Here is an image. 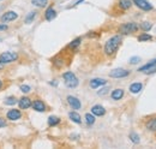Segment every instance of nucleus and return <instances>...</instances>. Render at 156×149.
I'll list each match as a JSON object with an SVG mask.
<instances>
[{"instance_id": "nucleus-1", "label": "nucleus", "mask_w": 156, "mask_h": 149, "mask_svg": "<svg viewBox=\"0 0 156 149\" xmlns=\"http://www.w3.org/2000/svg\"><path fill=\"white\" fill-rule=\"evenodd\" d=\"M121 42H122L121 35H114V36H112L111 38H108L107 42L105 43V48H103L105 54L108 56H114L118 52V49H119Z\"/></svg>"}, {"instance_id": "nucleus-2", "label": "nucleus", "mask_w": 156, "mask_h": 149, "mask_svg": "<svg viewBox=\"0 0 156 149\" xmlns=\"http://www.w3.org/2000/svg\"><path fill=\"white\" fill-rule=\"evenodd\" d=\"M138 29H139V25L137 23L127 22V23H124L119 27V33H120V35H130V34L136 33Z\"/></svg>"}, {"instance_id": "nucleus-3", "label": "nucleus", "mask_w": 156, "mask_h": 149, "mask_svg": "<svg viewBox=\"0 0 156 149\" xmlns=\"http://www.w3.org/2000/svg\"><path fill=\"white\" fill-rule=\"evenodd\" d=\"M62 78H64V82H65V85L67 88H76L79 84V81H78L77 76L71 72V71H67L65 74H62Z\"/></svg>"}, {"instance_id": "nucleus-4", "label": "nucleus", "mask_w": 156, "mask_h": 149, "mask_svg": "<svg viewBox=\"0 0 156 149\" xmlns=\"http://www.w3.org/2000/svg\"><path fill=\"white\" fill-rule=\"evenodd\" d=\"M18 60V53L17 52H4L0 54V63L4 65L12 64Z\"/></svg>"}, {"instance_id": "nucleus-5", "label": "nucleus", "mask_w": 156, "mask_h": 149, "mask_svg": "<svg viewBox=\"0 0 156 149\" xmlns=\"http://www.w3.org/2000/svg\"><path fill=\"white\" fill-rule=\"evenodd\" d=\"M129 74H130V71H129V70L119 67V69L112 70V71L109 72V77H112V78H125V77H127Z\"/></svg>"}, {"instance_id": "nucleus-6", "label": "nucleus", "mask_w": 156, "mask_h": 149, "mask_svg": "<svg viewBox=\"0 0 156 149\" xmlns=\"http://www.w3.org/2000/svg\"><path fill=\"white\" fill-rule=\"evenodd\" d=\"M132 2L138 9L143 10V11H151L153 10V5L148 0H132Z\"/></svg>"}, {"instance_id": "nucleus-7", "label": "nucleus", "mask_w": 156, "mask_h": 149, "mask_svg": "<svg viewBox=\"0 0 156 149\" xmlns=\"http://www.w3.org/2000/svg\"><path fill=\"white\" fill-rule=\"evenodd\" d=\"M17 18H18V13L17 12H15V11H7V12H5L0 17V20H1V23H9V22H12V20H15V19Z\"/></svg>"}, {"instance_id": "nucleus-8", "label": "nucleus", "mask_w": 156, "mask_h": 149, "mask_svg": "<svg viewBox=\"0 0 156 149\" xmlns=\"http://www.w3.org/2000/svg\"><path fill=\"white\" fill-rule=\"evenodd\" d=\"M66 100H67V104L71 106V108H72V110H79V108L82 107V104H80V101L78 100L76 96L69 95Z\"/></svg>"}, {"instance_id": "nucleus-9", "label": "nucleus", "mask_w": 156, "mask_h": 149, "mask_svg": "<svg viewBox=\"0 0 156 149\" xmlns=\"http://www.w3.org/2000/svg\"><path fill=\"white\" fill-rule=\"evenodd\" d=\"M31 104H33V101L28 96H23V97H20V100H18V105H20V110H28V108H30L31 107Z\"/></svg>"}, {"instance_id": "nucleus-10", "label": "nucleus", "mask_w": 156, "mask_h": 149, "mask_svg": "<svg viewBox=\"0 0 156 149\" xmlns=\"http://www.w3.org/2000/svg\"><path fill=\"white\" fill-rule=\"evenodd\" d=\"M6 118L9 119V120H12V122H15V120H18L22 118V113H20V110H16V108H13V110H10V111L7 112V114H6Z\"/></svg>"}, {"instance_id": "nucleus-11", "label": "nucleus", "mask_w": 156, "mask_h": 149, "mask_svg": "<svg viewBox=\"0 0 156 149\" xmlns=\"http://www.w3.org/2000/svg\"><path fill=\"white\" fill-rule=\"evenodd\" d=\"M31 107H33V110L36 112H44L47 110V106H46V104L42 101V100H35L33 104H31Z\"/></svg>"}, {"instance_id": "nucleus-12", "label": "nucleus", "mask_w": 156, "mask_h": 149, "mask_svg": "<svg viewBox=\"0 0 156 149\" xmlns=\"http://www.w3.org/2000/svg\"><path fill=\"white\" fill-rule=\"evenodd\" d=\"M106 84H107V81L103 79V78H93V79L90 81V83H89L90 88H93V89H96L98 87L106 85Z\"/></svg>"}, {"instance_id": "nucleus-13", "label": "nucleus", "mask_w": 156, "mask_h": 149, "mask_svg": "<svg viewBox=\"0 0 156 149\" xmlns=\"http://www.w3.org/2000/svg\"><path fill=\"white\" fill-rule=\"evenodd\" d=\"M91 113H93L95 117H102V115L106 114V110H105V107L101 106V105H95V106L91 107Z\"/></svg>"}, {"instance_id": "nucleus-14", "label": "nucleus", "mask_w": 156, "mask_h": 149, "mask_svg": "<svg viewBox=\"0 0 156 149\" xmlns=\"http://www.w3.org/2000/svg\"><path fill=\"white\" fill-rule=\"evenodd\" d=\"M55 17H57V11L53 9V6L47 7V10H46V12H44V18L51 22V20H53Z\"/></svg>"}, {"instance_id": "nucleus-15", "label": "nucleus", "mask_w": 156, "mask_h": 149, "mask_svg": "<svg viewBox=\"0 0 156 149\" xmlns=\"http://www.w3.org/2000/svg\"><path fill=\"white\" fill-rule=\"evenodd\" d=\"M118 6L120 10L126 11L129 9H131L132 6V0H118Z\"/></svg>"}, {"instance_id": "nucleus-16", "label": "nucleus", "mask_w": 156, "mask_h": 149, "mask_svg": "<svg viewBox=\"0 0 156 149\" xmlns=\"http://www.w3.org/2000/svg\"><path fill=\"white\" fill-rule=\"evenodd\" d=\"M124 89H121V88H118V89H114L112 94H111V96H112V99L113 100H115V101H119V100H121L122 97H124Z\"/></svg>"}, {"instance_id": "nucleus-17", "label": "nucleus", "mask_w": 156, "mask_h": 149, "mask_svg": "<svg viewBox=\"0 0 156 149\" xmlns=\"http://www.w3.org/2000/svg\"><path fill=\"white\" fill-rule=\"evenodd\" d=\"M53 65H54L57 69H61V67L65 65V58H62L61 56H57L53 59Z\"/></svg>"}, {"instance_id": "nucleus-18", "label": "nucleus", "mask_w": 156, "mask_h": 149, "mask_svg": "<svg viewBox=\"0 0 156 149\" xmlns=\"http://www.w3.org/2000/svg\"><path fill=\"white\" fill-rule=\"evenodd\" d=\"M142 89H143V84L140 82H135L130 85V92L132 94H138Z\"/></svg>"}, {"instance_id": "nucleus-19", "label": "nucleus", "mask_w": 156, "mask_h": 149, "mask_svg": "<svg viewBox=\"0 0 156 149\" xmlns=\"http://www.w3.org/2000/svg\"><path fill=\"white\" fill-rule=\"evenodd\" d=\"M145 128H147V129H148L149 131H151V132L156 131V117L151 118V119H149V120L147 122V124H145Z\"/></svg>"}, {"instance_id": "nucleus-20", "label": "nucleus", "mask_w": 156, "mask_h": 149, "mask_svg": "<svg viewBox=\"0 0 156 149\" xmlns=\"http://www.w3.org/2000/svg\"><path fill=\"white\" fill-rule=\"evenodd\" d=\"M69 118H70L73 123H76V124H80V123H82V118H80V115H79L76 111L70 112V113H69Z\"/></svg>"}, {"instance_id": "nucleus-21", "label": "nucleus", "mask_w": 156, "mask_h": 149, "mask_svg": "<svg viewBox=\"0 0 156 149\" xmlns=\"http://www.w3.org/2000/svg\"><path fill=\"white\" fill-rule=\"evenodd\" d=\"M154 65H156V58H155V59H153V60H150L149 63H147L145 65H143V66H140V67L138 69V71H139V72H144V71H147L148 69H150V67H153Z\"/></svg>"}, {"instance_id": "nucleus-22", "label": "nucleus", "mask_w": 156, "mask_h": 149, "mask_svg": "<svg viewBox=\"0 0 156 149\" xmlns=\"http://www.w3.org/2000/svg\"><path fill=\"white\" fill-rule=\"evenodd\" d=\"M59 123H60V118L57 115H51L48 118V125L49 126H57Z\"/></svg>"}, {"instance_id": "nucleus-23", "label": "nucleus", "mask_w": 156, "mask_h": 149, "mask_svg": "<svg viewBox=\"0 0 156 149\" xmlns=\"http://www.w3.org/2000/svg\"><path fill=\"white\" fill-rule=\"evenodd\" d=\"M4 104L7 105V106H15L16 104H18V100L15 97V96H9L4 100Z\"/></svg>"}, {"instance_id": "nucleus-24", "label": "nucleus", "mask_w": 156, "mask_h": 149, "mask_svg": "<svg viewBox=\"0 0 156 149\" xmlns=\"http://www.w3.org/2000/svg\"><path fill=\"white\" fill-rule=\"evenodd\" d=\"M95 115L93 114V113H87L85 114V122H87V124L88 125H93V124H95Z\"/></svg>"}, {"instance_id": "nucleus-25", "label": "nucleus", "mask_w": 156, "mask_h": 149, "mask_svg": "<svg viewBox=\"0 0 156 149\" xmlns=\"http://www.w3.org/2000/svg\"><path fill=\"white\" fill-rule=\"evenodd\" d=\"M80 42H82V37H77V38H75L73 41H71V42H70L69 48H70V49H76L78 46L80 45Z\"/></svg>"}, {"instance_id": "nucleus-26", "label": "nucleus", "mask_w": 156, "mask_h": 149, "mask_svg": "<svg viewBox=\"0 0 156 149\" xmlns=\"http://www.w3.org/2000/svg\"><path fill=\"white\" fill-rule=\"evenodd\" d=\"M31 4L36 7H44L48 4V0H31Z\"/></svg>"}, {"instance_id": "nucleus-27", "label": "nucleus", "mask_w": 156, "mask_h": 149, "mask_svg": "<svg viewBox=\"0 0 156 149\" xmlns=\"http://www.w3.org/2000/svg\"><path fill=\"white\" fill-rule=\"evenodd\" d=\"M137 40H138L139 42H145V41H150V40H153V36L149 35V34H147V33H143V34H140L139 36L137 37Z\"/></svg>"}, {"instance_id": "nucleus-28", "label": "nucleus", "mask_w": 156, "mask_h": 149, "mask_svg": "<svg viewBox=\"0 0 156 149\" xmlns=\"http://www.w3.org/2000/svg\"><path fill=\"white\" fill-rule=\"evenodd\" d=\"M36 15H37V12H36V11H31V12H29V13H28V16L25 17V23H27V24H30V23L35 19Z\"/></svg>"}, {"instance_id": "nucleus-29", "label": "nucleus", "mask_w": 156, "mask_h": 149, "mask_svg": "<svg viewBox=\"0 0 156 149\" xmlns=\"http://www.w3.org/2000/svg\"><path fill=\"white\" fill-rule=\"evenodd\" d=\"M129 137H130V140H131L132 143H135V144H139L140 143V138H139L138 133H136V132H131Z\"/></svg>"}, {"instance_id": "nucleus-30", "label": "nucleus", "mask_w": 156, "mask_h": 149, "mask_svg": "<svg viewBox=\"0 0 156 149\" xmlns=\"http://www.w3.org/2000/svg\"><path fill=\"white\" fill-rule=\"evenodd\" d=\"M140 29L143 30V31H149L151 28H153V24L150 23V22H143V23H140Z\"/></svg>"}, {"instance_id": "nucleus-31", "label": "nucleus", "mask_w": 156, "mask_h": 149, "mask_svg": "<svg viewBox=\"0 0 156 149\" xmlns=\"http://www.w3.org/2000/svg\"><path fill=\"white\" fill-rule=\"evenodd\" d=\"M20 92H22V93H24V94L30 93V90H31L30 85H27V84H22V85L20 87Z\"/></svg>"}, {"instance_id": "nucleus-32", "label": "nucleus", "mask_w": 156, "mask_h": 149, "mask_svg": "<svg viewBox=\"0 0 156 149\" xmlns=\"http://www.w3.org/2000/svg\"><path fill=\"white\" fill-rule=\"evenodd\" d=\"M139 61H140V58H139V56H132V58H130V60H129V63L132 64V65H133V64H138Z\"/></svg>"}, {"instance_id": "nucleus-33", "label": "nucleus", "mask_w": 156, "mask_h": 149, "mask_svg": "<svg viewBox=\"0 0 156 149\" xmlns=\"http://www.w3.org/2000/svg\"><path fill=\"white\" fill-rule=\"evenodd\" d=\"M156 72V65H154L153 67H150V69H148L147 71H144V74H153Z\"/></svg>"}, {"instance_id": "nucleus-34", "label": "nucleus", "mask_w": 156, "mask_h": 149, "mask_svg": "<svg viewBox=\"0 0 156 149\" xmlns=\"http://www.w3.org/2000/svg\"><path fill=\"white\" fill-rule=\"evenodd\" d=\"M108 90H109V88H108V87H106V88H102L98 94L100 95V96H102V95H106V94L108 93Z\"/></svg>"}, {"instance_id": "nucleus-35", "label": "nucleus", "mask_w": 156, "mask_h": 149, "mask_svg": "<svg viewBox=\"0 0 156 149\" xmlns=\"http://www.w3.org/2000/svg\"><path fill=\"white\" fill-rule=\"evenodd\" d=\"M5 126H6V120L0 117V128H5Z\"/></svg>"}, {"instance_id": "nucleus-36", "label": "nucleus", "mask_w": 156, "mask_h": 149, "mask_svg": "<svg viewBox=\"0 0 156 149\" xmlns=\"http://www.w3.org/2000/svg\"><path fill=\"white\" fill-rule=\"evenodd\" d=\"M6 29H7V25H5V23L0 24V30H6Z\"/></svg>"}, {"instance_id": "nucleus-37", "label": "nucleus", "mask_w": 156, "mask_h": 149, "mask_svg": "<svg viewBox=\"0 0 156 149\" xmlns=\"http://www.w3.org/2000/svg\"><path fill=\"white\" fill-rule=\"evenodd\" d=\"M2 69H4V64H1V63H0V71H1Z\"/></svg>"}, {"instance_id": "nucleus-38", "label": "nucleus", "mask_w": 156, "mask_h": 149, "mask_svg": "<svg viewBox=\"0 0 156 149\" xmlns=\"http://www.w3.org/2000/svg\"><path fill=\"white\" fill-rule=\"evenodd\" d=\"M1 87H2V81L0 79V88H1Z\"/></svg>"}]
</instances>
